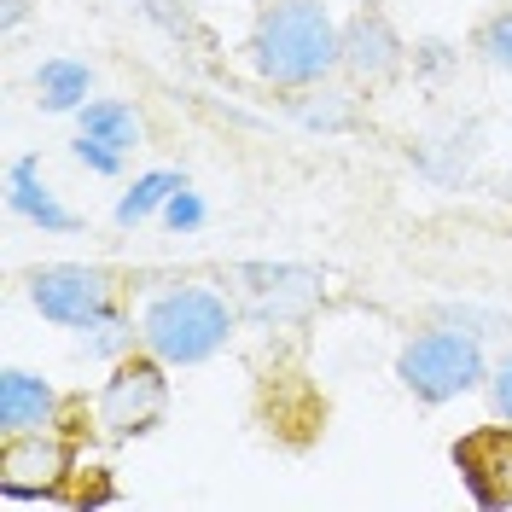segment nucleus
Here are the masks:
<instances>
[{
	"mask_svg": "<svg viewBox=\"0 0 512 512\" xmlns=\"http://www.w3.org/2000/svg\"><path fill=\"white\" fill-rule=\"evenodd\" d=\"M35 88H41V105H47V111H70L76 99L88 94V70L70 64V59H53V64H41Z\"/></svg>",
	"mask_w": 512,
	"mask_h": 512,
	"instance_id": "obj_12",
	"label": "nucleus"
},
{
	"mask_svg": "<svg viewBox=\"0 0 512 512\" xmlns=\"http://www.w3.org/2000/svg\"><path fill=\"white\" fill-rule=\"evenodd\" d=\"M338 53H344V41L315 0H286L256 18V70L268 82H286V88L320 82L338 64Z\"/></svg>",
	"mask_w": 512,
	"mask_h": 512,
	"instance_id": "obj_1",
	"label": "nucleus"
},
{
	"mask_svg": "<svg viewBox=\"0 0 512 512\" xmlns=\"http://www.w3.org/2000/svg\"><path fill=\"white\" fill-rule=\"evenodd\" d=\"M396 373L402 384L425 396V402H448V396H460V390H472L483 379V355L472 338H460V332H425L414 338L402 361H396Z\"/></svg>",
	"mask_w": 512,
	"mask_h": 512,
	"instance_id": "obj_3",
	"label": "nucleus"
},
{
	"mask_svg": "<svg viewBox=\"0 0 512 512\" xmlns=\"http://www.w3.org/2000/svg\"><path fill=\"white\" fill-rule=\"evenodd\" d=\"M169 222H175V227H198V222H204V204H198L187 187H181L175 198H169Z\"/></svg>",
	"mask_w": 512,
	"mask_h": 512,
	"instance_id": "obj_17",
	"label": "nucleus"
},
{
	"mask_svg": "<svg viewBox=\"0 0 512 512\" xmlns=\"http://www.w3.org/2000/svg\"><path fill=\"white\" fill-rule=\"evenodd\" d=\"M12 204H18L24 216H35L41 227H53V233L76 227V222H70V210H59V204H53V192L35 181V158H24L18 169H12Z\"/></svg>",
	"mask_w": 512,
	"mask_h": 512,
	"instance_id": "obj_11",
	"label": "nucleus"
},
{
	"mask_svg": "<svg viewBox=\"0 0 512 512\" xmlns=\"http://www.w3.org/2000/svg\"><path fill=\"white\" fill-rule=\"evenodd\" d=\"M82 134H94V140H105V146H134V134H140V123H134V111L128 105H88V117H82Z\"/></svg>",
	"mask_w": 512,
	"mask_h": 512,
	"instance_id": "obj_13",
	"label": "nucleus"
},
{
	"mask_svg": "<svg viewBox=\"0 0 512 512\" xmlns=\"http://www.w3.org/2000/svg\"><path fill=\"white\" fill-rule=\"evenodd\" d=\"M64 466H70L64 443L41 437V431H12L0 448V489L6 495H47L64 478Z\"/></svg>",
	"mask_w": 512,
	"mask_h": 512,
	"instance_id": "obj_6",
	"label": "nucleus"
},
{
	"mask_svg": "<svg viewBox=\"0 0 512 512\" xmlns=\"http://www.w3.org/2000/svg\"><path fill=\"white\" fill-rule=\"evenodd\" d=\"M169 192H181V181H175V175H146V181H134V192L117 204V222H146V216L158 210Z\"/></svg>",
	"mask_w": 512,
	"mask_h": 512,
	"instance_id": "obj_14",
	"label": "nucleus"
},
{
	"mask_svg": "<svg viewBox=\"0 0 512 512\" xmlns=\"http://www.w3.org/2000/svg\"><path fill=\"white\" fill-rule=\"evenodd\" d=\"M76 158H82V163H94L99 175H117V169H123V152H117V146H105V140H94V134H82Z\"/></svg>",
	"mask_w": 512,
	"mask_h": 512,
	"instance_id": "obj_16",
	"label": "nucleus"
},
{
	"mask_svg": "<svg viewBox=\"0 0 512 512\" xmlns=\"http://www.w3.org/2000/svg\"><path fill=\"white\" fill-rule=\"evenodd\" d=\"M245 280H251V303L262 320H303L315 309V274H303V268H245Z\"/></svg>",
	"mask_w": 512,
	"mask_h": 512,
	"instance_id": "obj_8",
	"label": "nucleus"
},
{
	"mask_svg": "<svg viewBox=\"0 0 512 512\" xmlns=\"http://www.w3.org/2000/svg\"><path fill=\"white\" fill-rule=\"evenodd\" d=\"M30 297L41 315L64 320V326H99L111 309L105 274H88V268H41L30 280Z\"/></svg>",
	"mask_w": 512,
	"mask_h": 512,
	"instance_id": "obj_5",
	"label": "nucleus"
},
{
	"mask_svg": "<svg viewBox=\"0 0 512 512\" xmlns=\"http://www.w3.org/2000/svg\"><path fill=\"white\" fill-rule=\"evenodd\" d=\"M227 303L216 291H169L146 309V344L163 355V361H204L227 338Z\"/></svg>",
	"mask_w": 512,
	"mask_h": 512,
	"instance_id": "obj_2",
	"label": "nucleus"
},
{
	"mask_svg": "<svg viewBox=\"0 0 512 512\" xmlns=\"http://www.w3.org/2000/svg\"><path fill=\"white\" fill-rule=\"evenodd\" d=\"M454 460H460V472H466L483 507L512 501V431H478V437H466L454 448Z\"/></svg>",
	"mask_w": 512,
	"mask_h": 512,
	"instance_id": "obj_7",
	"label": "nucleus"
},
{
	"mask_svg": "<svg viewBox=\"0 0 512 512\" xmlns=\"http://www.w3.org/2000/svg\"><path fill=\"white\" fill-rule=\"evenodd\" d=\"M163 408H169V384H163L158 361H123L117 379L105 384V396H99V431L111 443L140 437V431H152L163 419Z\"/></svg>",
	"mask_w": 512,
	"mask_h": 512,
	"instance_id": "obj_4",
	"label": "nucleus"
},
{
	"mask_svg": "<svg viewBox=\"0 0 512 512\" xmlns=\"http://www.w3.org/2000/svg\"><path fill=\"white\" fill-rule=\"evenodd\" d=\"M47 414H53V390L12 367V373L0 379V425H6V437H12V431H35V425H47Z\"/></svg>",
	"mask_w": 512,
	"mask_h": 512,
	"instance_id": "obj_9",
	"label": "nucleus"
},
{
	"mask_svg": "<svg viewBox=\"0 0 512 512\" xmlns=\"http://www.w3.org/2000/svg\"><path fill=\"white\" fill-rule=\"evenodd\" d=\"M478 47H483V59H489V64L512 70V6H507V12H495V18L478 30Z\"/></svg>",
	"mask_w": 512,
	"mask_h": 512,
	"instance_id": "obj_15",
	"label": "nucleus"
},
{
	"mask_svg": "<svg viewBox=\"0 0 512 512\" xmlns=\"http://www.w3.org/2000/svg\"><path fill=\"white\" fill-rule=\"evenodd\" d=\"M396 35H390V24H384L379 12H361L350 24V41H344V59L361 70V76H390L396 70Z\"/></svg>",
	"mask_w": 512,
	"mask_h": 512,
	"instance_id": "obj_10",
	"label": "nucleus"
},
{
	"mask_svg": "<svg viewBox=\"0 0 512 512\" xmlns=\"http://www.w3.org/2000/svg\"><path fill=\"white\" fill-rule=\"evenodd\" d=\"M495 402H501V414L512 419V361L501 367V379H495Z\"/></svg>",
	"mask_w": 512,
	"mask_h": 512,
	"instance_id": "obj_18",
	"label": "nucleus"
}]
</instances>
